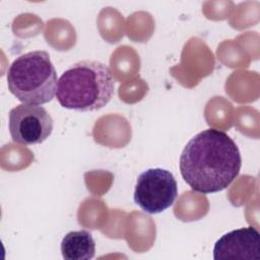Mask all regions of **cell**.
<instances>
[{
  "label": "cell",
  "instance_id": "cell-1",
  "mask_svg": "<svg viewBox=\"0 0 260 260\" xmlns=\"http://www.w3.org/2000/svg\"><path fill=\"white\" fill-rule=\"evenodd\" d=\"M179 167L182 178L192 190L209 194L231 185L240 173L242 157L237 144L225 132L209 128L188 141Z\"/></svg>",
  "mask_w": 260,
  "mask_h": 260
},
{
  "label": "cell",
  "instance_id": "cell-2",
  "mask_svg": "<svg viewBox=\"0 0 260 260\" xmlns=\"http://www.w3.org/2000/svg\"><path fill=\"white\" fill-rule=\"evenodd\" d=\"M114 94L110 68L100 61L82 60L58 79L56 98L65 109L91 112L105 107Z\"/></svg>",
  "mask_w": 260,
  "mask_h": 260
},
{
  "label": "cell",
  "instance_id": "cell-3",
  "mask_svg": "<svg viewBox=\"0 0 260 260\" xmlns=\"http://www.w3.org/2000/svg\"><path fill=\"white\" fill-rule=\"evenodd\" d=\"M57 73L46 51H31L17 57L7 72L9 91L22 104L44 105L56 95Z\"/></svg>",
  "mask_w": 260,
  "mask_h": 260
},
{
  "label": "cell",
  "instance_id": "cell-4",
  "mask_svg": "<svg viewBox=\"0 0 260 260\" xmlns=\"http://www.w3.org/2000/svg\"><path fill=\"white\" fill-rule=\"evenodd\" d=\"M177 195L178 185L174 175L168 170L154 168L138 176L133 198L142 210L156 214L171 207Z\"/></svg>",
  "mask_w": 260,
  "mask_h": 260
},
{
  "label": "cell",
  "instance_id": "cell-5",
  "mask_svg": "<svg viewBox=\"0 0 260 260\" xmlns=\"http://www.w3.org/2000/svg\"><path fill=\"white\" fill-rule=\"evenodd\" d=\"M53 126L51 115L39 105L21 104L9 112L8 129L12 140L17 143L40 144L51 135Z\"/></svg>",
  "mask_w": 260,
  "mask_h": 260
},
{
  "label": "cell",
  "instance_id": "cell-6",
  "mask_svg": "<svg viewBox=\"0 0 260 260\" xmlns=\"http://www.w3.org/2000/svg\"><path fill=\"white\" fill-rule=\"evenodd\" d=\"M260 235L253 226L234 230L221 236L214 244L213 258L259 259Z\"/></svg>",
  "mask_w": 260,
  "mask_h": 260
},
{
  "label": "cell",
  "instance_id": "cell-7",
  "mask_svg": "<svg viewBox=\"0 0 260 260\" xmlns=\"http://www.w3.org/2000/svg\"><path fill=\"white\" fill-rule=\"evenodd\" d=\"M61 253L66 260H88L94 256L95 242L87 231L69 232L62 239Z\"/></svg>",
  "mask_w": 260,
  "mask_h": 260
}]
</instances>
